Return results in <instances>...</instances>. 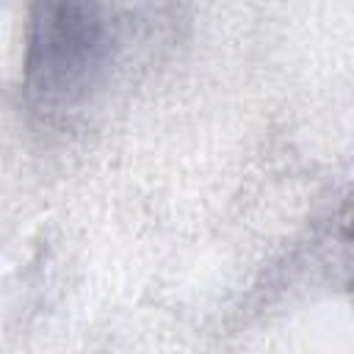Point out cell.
<instances>
[{
  "instance_id": "obj_1",
  "label": "cell",
  "mask_w": 354,
  "mask_h": 354,
  "mask_svg": "<svg viewBox=\"0 0 354 354\" xmlns=\"http://www.w3.org/2000/svg\"><path fill=\"white\" fill-rule=\"evenodd\" d=\"M116 44V22L100 6H36L25 47L28 100L41 111L77 108L108 77Z\"/></svg>"
}]
</instances>
